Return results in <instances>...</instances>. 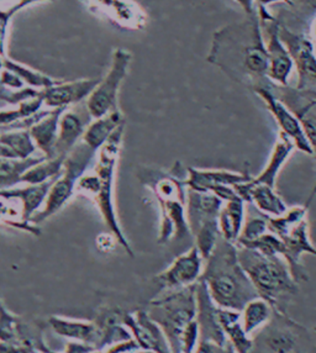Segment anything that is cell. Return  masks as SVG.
<instances>
[{
  "mask_svg": "<svg viewBox=\"0 0 316 353\" xmlns=\"http://www.w3.org/2000/svg\"><path fill=\"white\" fill-rule=\"evenodd\" d=\"M46 159L45 156L29 159H12L0 157V190L12 188L21 183V176L31 167Z\"/></svg>",
  "mask_w": 316,
  "mask_h": 353,
  "instance_id": "4316f807",
  "label": "cell"
},
{
  "mask_svg": "<svg viewBox=\"0 0 316 353\" xmlns=\"http://www.w3.org/2000/svg\"><path fill=\"white\" fill-rule=\"evenodd\" d=\"M68 108L51 109L47 115L39 120L29 129L30 136L35 143L36 148L40 150L42 156L46 159L56 157L55 145L59 135V118Z\"/></svg>",
  "mask_w": 316,
  "mask_h": 353,
  "instance_id": "44dd1931",
  "label": "cell"
},
{
  "mask_svg": "<svg viewBox=\"0 0 316 353\" xmlns=\"http://www.w3.org/2000/svg\"><path fill=\"white\" fill-rule=\"evenodd\" d=\"M279 36L298 72V90L316 93V51L314 41L281 21Z\"/></svg>",
  "mask_w": 316,
  "mask_h": 353,
  "instance_id": "30bf717a",
  "label": "cell"
},
{
  "mask_svg": "<svg viewBox=\"0 0 316 353\" xmlns=\"http://www.w3.org/2000/svg\"><path fill=\"white\" fill-rule=\"evenodd\" d=\"M208 62L217 65L235 82L250 88H272L268 78V56L257 10L215 31Z\"/></svg>",
  "mask_w": 316,
  "mask_h": 353,
  "instance_id": "6da1fadb",
  "label": "cell"
},
{
  "mask_svg": "<svg viewBox=\"0 0 316 353\" xmlns=\"http://www.w3.org/2000/svg\"><path fill=\"white\" fill-rule=\"evenodd\" d=\"M93 118L90 117L87 106L81 109L65 110L59 118V135L55 145L56 156H67L76 146Z\"/></svg>",
  "mask_w": 316,
  "mask_h": 353,
  "instance_id": "2e32d148",
  "label": "cell"
},
{
  "mask_svg": "<svg viewBox=\"0 0 316 353\" xmlns=\"http://www.w3.org/2000/svg\"><path fill=\"white\" fill-rule=\"evenodd\" d=\"M3 68L15 73L25 84H29L31 88H50V87H53V85H56V84L61 82V81L52 79L51 77L46 76L41 72L35 71L28 65H21V63L15 62V61L8 59V57L3 59Z\"/></svg>",
  "mask_w": 316,
  "mask_h": 353,
  "instance_id": "f1b7e54d",
  "label": "cell"
},
{
  "mask_svg": "<svg viewBox=\"0 0 316 353\" xmlns=\"http://www.w3.org/2000/svg\"><path fill=\"white\" fill-rule=\"evenodd\" d=\"M125 123L120 125L108 141L98 151V161L94 167V173L98 179V192L93 201L99 208L100 214L106 226L115 236L117 241L125 248V251L132 257L134 252L129 242L124 235L123 230L117 221V212L114 205V181L117 172V161L123 146Z\"/></svg>",
  "mask_w": 316,
  "mask_h": 353,
  "instance_id": "5b68a950",
  "label": "cell"
},
{
  "mask_svg": "<svg viewBox=\"0 0 316 353\" xmlns=\"http://www.w3.org/2000/svg\"><path fill=\"white\" fill-rule=\"evenodd\" d=\"M316 196V183L315 185H314V188L311 189L310 194H309V196H308V201H306V203L304 204L305 209H309L311 205V203H313V201L315 199Z\"/></svg>",
  "mask_w": 316,
  "mask_h": 353,
  "instance_id": "60d3db41",
  "label": "cell"
},
{
  "mask_svg": "<svg viewBox=\"0 0 316 353\" xmlns=\"http://www.w3.org/2000/svg\"><path fill=\"white\" fill-rule=\"evenodd\" d=\"M205 262L200 279L219 307L241 312L247 303L259 298L241 267L237 246L234 243L225 241L220 236L210 257Z\"/></svg>",
  "mask_w": 316,
  "mask_h": 353,
  "instance_id": "7a4b0ae2",
  "label": "cell"
},
{
  "mask_svg": "<svg viewBox=\"0 0 316 353\" xmlns=\"http://www.w3.org/2000/svg\"><path fill=\"white\" fill-rule=\"evenodd\" d=\"M255 1L257 3V6H264V8L270 4H275V3H286L288 6L290 3V0H255Z\"/></svg>",
  "mask_w": 316,
  "mask_h": 353,
  "instance_id": "ab89813d",
  "label": "cell"
},
{
  "mask_svg": "<svg viewBox=\"0 0 316 353\" xmlns=\"http://www.w3.org/2000/svg\"><path fill=\"white\" fill-rule=\"evenodd\" d=\"M97 153L98 152L89 148L83 141L78 142L76 146L70 150L66 156L63 170L56 178L48 192L43 209L36 212L35 215L30 219L31 224H41L42 221L52 216L53 214H56L65 206L66 203L70 201V196L75 193L79 178L86 173Z\"/></svg>",
  "mask_w": 316,
  "mask_h": 353,
  "instance_id": "52a82bcc",
  "label": "cell"
},
{
  "mask_svg": "<svg viewBox=\"0 0 316 353\" xmlns=\"http://www.w3.org/2000/svg\"><path fill=\"white\" fill-rule=\"evenodd\" d=\"M204 270V259L195 246L178 256L166 271L156 276L159 290H177L193 285Z\"/></svg>",
  "mask_w": 316,
  "mask_h": 353,
  "instance_id": "8fae6325",
  "label": "cell"
},
{
  "mask_svg": "<svg viewBox=\"0 0 316 353\" xmlns=\"http://www.w3.org/2000/svg\"><path fill=\"white\" fill-rule=\"evenodd\" d=\"M0 218H1L3 223L14 226V228L26 230L34 235L40 234V230L36 228V225L23 223L21 220V212H18L17 209H14L12 206L8 205L3 198H0Z\"/></svg>",
  "mask_w": 316,
  "mask_h": 353,
  "instance_id": "e575fe53",
  "label": "cell"
},
{
  "mask_svg": "<svg viewBox=\"0 0 316 353\" xmlns=\"http://www.w3.org/2000/svg\"><path fill=\"white\" fill-rule=\"evenodd\" d=\"M125 123V119L121 112L117 109L114 112L106 114L99 119H94L93 121L87 126L82 136V141L92 148L95 152L108 141L112 132Z\"/></svg>",
  "mask_w": 316,
  "mask_h": 353,
  "instance_id": "cb8c5ba5",
  "label": "cell"
},
{
  "mask_svg": "<svg viewBox=\"0 0 316 353\" xmlns=\"http://www.w3.org/2000/svg\"><path fill=\"white\" fill-rule=\"evenodd\" d=\"M245 220V201L241 198L225 201L219 212V230L225 241L236 245Z\"/></svg>",
  "mask_w": 316,
  "mask_h": 353,
  "instance_id": "603a6c76",
  "label": "cell"
},
{
  "mask_svg": "<svg viewBox=\"0 0 316 353\" xmlns=\"http://www.w3.org/2000/svg\"><path fill=\"white\" fill-rule=\"evenodd\" d=\"M237 256L258 296L267 301L278 316H286L288 301L299 292L286 259L246 248H237Z\"/></svg>",
  "mask_w": 316,
  "mask_h": 353,
  "instance_id": "3957f363",
  "label": "cell"
},
{
  "mask_svg": "<svg viewBox=\"0 0 316 353\" xmlns=\"http://www.w3.org/2000/svg\"><path fill=\"white\" fill-rule=\"evenodd\" d=\"M289 6H295L303 12H316V0H290Z\"/></svg>",
  "mask_w": 316,
  "mask_h": 353,
  "instance_id": "8d00e7d4",
  "label": "cell"
},
{
  "mask_svg": "<svg viewBox=\"0 0 316 353\" xmlns=\"http://www.w3.org/2000/svg\"><path fill=\"white\" fill-rule=\"evenodd\" d=\"M294 150H295V145L293 141L288 136L279 132V137L275 142L268 163L256 178H252V181L268 185L270 188H275L277 176L279 174L282 167L287 162L289 156L294 152Z\"/></svg>",
  "mask_w": 316,
  "mask_h": 353,
  "instance_id": "d4e9b609",
  "label": "cell"
},
{
  "mask_svg": "<svg viewBox=\"0 0 316 353\" xmlns=\"http://www.w3.org/2000/svg\"><path fill=\"white\" fill-rule=\"evenodd\" d=\"M311 31H313V37H314V41L316 42V21L313 25V28H311Z\"/></svg>",
  "mask_w": 316,
  "mask_h": 353,
  "instance_id": "b9f144b4",
  "label": "cell"
},
{
  "mask_svg": "<svg viewBox=\"0 0 316 353\" xmlns=\"http://www.w3.org/2000/svg\"><path fill=\"white\" fill-rule=\"evenodd\" d=\"M278 237L284 245L283 259H286L294 281L298 284L300 282H306L309 277L300 262V259L304 253H309L316 257V248L309 239L308 220L306 218L302 219Z\"/></svg>",
  "mask_w": 316,
  "mask_h": 353,
  "instance_id": "7c38bea8",
  "label": "cell"
},
{
  "mask_svg": "<svg viewBox=\"0 0 316 353\" xmlns=\"http://www.w3.org/2000/svg\"><path fill=\"white\" fill-rule=\"evenodd\" d=\"M272 88H256L253 89V92L264 101L267 109L275 117L277 124L281 128L282 134L288 136L299 151L313 156V148L305 136L300 120L288 109L283 101L275 97Z\"/></svg>",
  "mask_w": 316,
  "mask_h": 353,
  "instance_id": "5bb4252c",
  "label": "cell"
},
{
  "mask_svg": "<svg viewBox=\"0 0 316 353\" xmlns=\"http://www.w3.org/2000/svg\"><path fill=\"white\" fill-rule=\"evenodd\" d=\"M197 283L150 303L147 314L162 329L173 353H181V335L197 318Z\"/></svg>",
  "mask_w": 316,
  "mask_h": 353,
  "instance_id": "8992f818",
  "label": "cell"
},
{
  "mask_svg": "<svg viewBox=\"0 0 316 353\" xmlns=\"http://www.w3.org/2000/svg\"><path fill=\"white\" fill-rule=\"evenodd\" d=\"M123 324L130 330L141 350H148L155 353H173L164 331L148 316L147 312L140 310L134 315H125Z\"/></svg>",
  "mask_w": 316,
  "mask_h": 353,
  "instance_id": "9a60e30c",
  "label": "cell"
},
{
  "mask_svg": "<svg viewBox=\"0 0 316 353\" xmlns=\"http://www.w3.org/2000/svg\"><path fill=\"white\" fill-rule=\"evenodd\" d=\"M35 1H40V0H20V3L17 6H12V9L6 10L10 15H14V12H18L19 9H23V6H29L30 3H35Z\"/></svg>",
  "mask_w": 316,
  "mask_h": 353,
  "instance_id": "f35d334b",
  "label": "cell"
},
{
  "mask_svg": "<svg viewBox=\"0 0 316 353\" xmlns=\"http://www.w3.org/2000/svg\"><path fill=\"white\" fill-rule=\"evenodd\" d=\"M0 84L6 88L15 89V90L25 88V83L15 73L8 71L6 68L0 71Z\"/></svg>",
  "mask_w": 316,
  "mask_h": 353,
  "instance_id": "d590c367",
  "label": "cell"
},
{
  "mask_svg": "<svg viewBox=\"0 0 316 353\" xmlns=\"http://www.w3.org/2000/svg\"><path fill=\"white\" fill-rule=\"evenodd\" d=\"M242 248L256 250L266 256H282L283 257V253H284V245L281 239L270 231Z\"/></svg>",
  "mask_w": 316,
  "mask_h": 353,
  "instance_id": "836d02e7",
  "label": "cell"
},
{
  "mask_svg": "<svg viewBox=\"0 0 316 353\" xmlns=\"http://www.w3.org/2000/svg\"><path fill=\"white\" fill-rule=\"evenodd\" d=\"M197 323L199 326L200 340L208 342L220 350H233L217 320V305L211 299L205 283H197ZM234 352V350H233Z\"/></svg>",
  "mask_w": 316,
  "mask_h": 353,
  "instance_id": "4fadbf2b",
  "label": "cell"
},
{
  "mask_svg": "<svg viewBox=\"0 0 316 353\" xmlns=\"http://www.w3.org/2000/svg\"><path fill=\"white\" fill-rule=\"evenodd\" d=\"M57 176H55L47 182L41 183V184H29L28 187H23V188H9L0 190V198H3L6 201H19L21 206V209H20L21 220L23 223H30V219L39 212L40 206L45 204L48 192Z\"/></svg>",
  "mask_w": 316,
  "mask_h": 353,
  "instance_id": "ffe728a7",
  "label": "cell"
},
{
  "mask_svg": "<svg viewBox=\"0 0 316 353\" xmlns=\"http://www.w3.org/2000/svg\"><path fill=\"white\" fill-rule=\"evenodd\" d=\"M235 1L242 8V10L246 15H251L257 10V8L255 6V0H235Z\"/></svg>",
  "mask_w": 316,
  "mask_h": 353,
  "instance_id": "74e56055",
  "label": "cell"
},
{
  "mask_svg": "<svg viewBox=\"0 0 316 353\" xmlns=\"http://www.w3.org/2000/svg\"><path fill=\"white\" fill-rule=\"evenodd\" d=\"M137 353H155L153 351H148V350H141V351H139Z\"/></svg>",
  "mask_w": 316,
  "mask_h": 353,
  "instance_id": "7bdbcfd3",
  "label": "cell"
},
{
  "mask_svg": "<svg viewBox=\"0 0 316 353\" xmlns=\"http://www.w3.org/2000/svg\"><path fill=\"white\" fill-rule=\"evenodd\" d=\"M234 190L241 199L246 203H252L261 214L268 218H277L286 214L288 210L286 203L275 193V188L259 183L248 181L235 185Z\"/></svg>",
  "mask_w": 316,
  "mask_h": 353,
  "instance_id": "e0dca14e",
  "label": "cell"
},
{
  "mask_svg": "<svg viewBox=\"0 0 316 353\" xmlns=\"http://www.w3.org/2000/svg\"><path fill=\"white\" fill-rule=\"evenodd\" d=\"M51 324H52L55 331L61 335L79 339L84 341H88L90 339H93V336L97 332L95 326L89 323H77V321H70L66 319L52 318Z\"/></svg>",
  "mask_w": 316,
  "mask_h": 353,
  "instance_id": "1f68e13d",
  "label": "cell"
},
{
  "mask_svg": "<svg viewBox=\"0 0 316 353\" xmlns=\"http://www.w3.org/2000/svg\"><path fill=\"white\" fill-rule=\"evenodd\" d=\"M267 219L268 216L261 215L255 216V218L248 219L246 223L244 224L242 231H241L240 237L236 242L237 248H242L250 242L255 241L259 236L264 235L266 232H268V224H267Z\"/></svg>",
  "mask_w": 316,
  "mask_h": 353,
  "instance_id": "d6a6232c",
  "label": "cell"
},
{
  "mask_svg": "<svg viewBox=\"0 0 316 353\" xmlns=\"http://www.w3.org/2000/svg\"><path fill=\"white\" fill-rule=\"evenodd\" d=\"M131 59L132 54L124 48H117L112 53V65L109 71L103 79H100L98 85L86 101V106L93 120L119 109V90L129 73Z\"/></svg>",
  "mask_w": 316,
  "mask_h": 353,
  "instance_id": "ba28073f",
  "label": "cell"
},
{
  "mask_svg": "<svg viewBox=\"0 0 316 353\" xmlns=\"http://www.w3.org/2000/svg\"><path fill=\"white\" fill-rule=\"evenodd\" d=\"M42 105H43V98H42L41 90H40V94L19 103L15 109L1 110L0 112V129H4L9 125L15 124L19 121H23L25 119L34 117L35 114L41 110Z\"/></svg>",
  "mask_w": 316,
  "mask_h": 353,
  "instance_id": "4dcf8cb0",
  "label": "cell"
},
{
  "mask_svg": "<svg viewBox=\"0 0 316 353\" xmlns=\"http://www.w3.org/2000/svg\"><path fill=\"white\" fill-rule=\"evenodd\" d=\"M217 320L235 353L251 352L253 342L244 330L241 312L217 306Z\"/></svg>",
  "mask_w": 316,
  "mask_h": 353,
  "instance_id": "7402d4cb",
  "label": "cell"
},
{
  "mask_svg": "<svg viewBox=\"0 0 316 353\" xmlns=\"http://www.w3.org/2000/svg\"><path fill=\"white\" fill-rule=\"evenodd\" d=\"M99 81V78H94L73 82H59L50 88L41 89L43 105L56 109L78 104L88 98Z\"/></svg>",
  "mask_w": 316,
  "mask_h": 353,
  "instance_id": "ac0fdd59",
  "label": "cell"
},
{
  "mask_svg": "<svg viewBox=\"0 0 316 353\" xmlns=\"http://www.w3.org/2000/svg\"><path fill=\"white\" fill-rule=\"evenodd\" d=\"M257 12L268 56V78L278 87H288L294 65L279 36L281 20L275 18L264 6H257Z\"/></svg>",
  "mask_w": 316,
  "mask_h": 353,
  "instance_id": "9c48e42d",
  "label": "cell"
},
{
  "mask_svg": "<svg viewBox=\"0 0 316 353\" xmlns=\"http://www.w3.org/2000/svg\"><path fill=\"white\" fill-rule=\"evenodd\" d=\"M272 306L262 298H256L247 303L245 307L241 310L242 326L247 335L251 336L258 329L267 324L272 318Z\"/></svg>",
  "mask_w": 316,
  "mask_h": 353,
  "instance_id": "83f0119b",
  "label": "cell"
},
{
  "mask_svg": "<svg viewBox=\"0 0 316 353\" xmlns=\"http://www.w3.org/2000/svg\"><path fill=\"white\" fill-rule=\"evenodd\" d=\"M315 51H316V45H315Z\"/></svg>",
  "mask_w": 316,
  "mask_h": 353,
  "instance_id": "ee69618b",
  "label": "cell"
},
{
  "mask_svg": "<svg viewBox=\"0 0 316 353\" xmlns=\"http://www.w3.org/2000/svg\"><path fill=\"white\" fill-rule=\"evenodd\" d=\"M188 176L186 178V187L194 192L200 193H213L220 187H233L241 183L251 181L252 176L247 173L220 171V170H198L187 168Z\"/></svg>",
  "mask_w": 316,
  "mask_h": 353,
  "instance_id": "d6986e66",
  "label": "cell"
},
{
  "mask_svg": "<svg viewBox=\"0 0 316 353\" xmlns=\"http://www.w3.org/2000/svg\"><path fill=\"white\" fill-rule=\"evenodd\" d=\"M66 156H56L53 159H43L40 163L31 167L21 176V183L41 184L59 176L63 170Z\"/></svg>",
  "mask_w": 316,
  "mask_h": 353,
  "instance_id": "f546056e",
  "label": "cell"
},
{
  "mask_svg": "<svg viewBox=\"0 0 316 353\" xmlns=\"http://www.w3.org/2000/svg\"><path fill=\"white\" fill-rule=\"evenodd\" d=\"M36 150L37 148L30 136L29 130H10L0 134L1 159H29Z\"/></svg>",
  "mask_w": 316,
  "mask_h": 353,
  "instance_id": "484cf974",
  "label": "cell"
},
{
  "mask_svg": "<svg viewBox=\"0 0 316 353\" xmlns=\"http://www.w3.org/2000/svg\"><path fill=\"white\" fill-rule=\"evenodd\" d=\"M183 167L173 173L161 170H145L140 174L142 183L152 190L161 210L158 243L184 240L192 235L187 220L186 178Z\"/></svg>",
  "mask_w": 316,
  "mask_h": 353,
  "instance_id": "277c9868",
  "label": "cell"
}]
</instances>
